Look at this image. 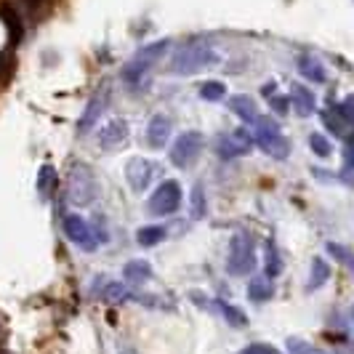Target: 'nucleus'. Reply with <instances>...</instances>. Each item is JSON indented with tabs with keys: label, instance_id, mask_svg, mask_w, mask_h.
I'll return each instance as SVG.
<instances>
[{
	"label": "nucleus",
	"instance_id": "obj_25",
	"mask_svg": "<svg viewBox=\"0 0 354 354\" xmlns=\"http://www.w3.org/2000/svg\"><path fill=\"white\" fill-rule=\"evenodd\" d=\"M53 187H56V171H53L51 165H43L40 174H37V192H40V197L48 200L53 192Z\"/></svg>",
	"mask_w": 354,
	"mask_h": 354
},
{
	"label": "nucleus",
	"instance_id": "obj_31",
	"mask_svg": "<svg viewBox=\"0 0 354 354\" xmlns=\"http://www.w3.org/2000/svg\"><path fill=\"white\" fill-rule=\"evenodd\" d=\"M309 147H312V152L317 158H330L333 155V144L325 139V133H312L309 136Z\"/></svg>",
	"mask_w": 354,
	"mask_h": 354
},
{
	"label": "nucleus",
	"instance_id": "obj_3",
	"mask_svg": "<svg viewBox=\"0 0 354 354\" xmlns=\"http://www.w3.org/2000/svg\"><path fill=\"white\" fill-rule=\"evenodd\" d=\"M256 264V243L248 232H237L230 240V256H227V272L232 277H245Z\"/></svg>",
	"mask_w": 354,
	"mask_h": 354
},
{
	"label": "nucleus",
	"instance_id": "obj_6",
	"mask_svg": "<svg viewBox=\"0 0 354 354\" xmlns=\"http://www.w3.org/2000/svg\"><path fill=\"white\" fill-rule=\"evenodd\" d=\"M203 133L200 131H184V133H178L176 142L171 144V149H168V158L171 162L176 165V168H189L197 158H200V152H203Z\"/></svg>",
	"mask_w": 354,
	"mask_h": 354
},
{
	"label": "nucleus",
	"instance_id": "obj_18",
	"mask_svg": "<svg viewBox=\"0 0 354 354\" xmlns=\"http://www.w3.org/2000/svg\"><path fill=\"white\" fill-rule=\"evenodd\" d=\"M125 301L139 304V306L152 309V312H176V304L162 299V296H155V293H128Z\"/></svg>",
	"mask_w": 354,
	"mask_h": 354
},
{
	"label": "nucleus",
	"instance_id": "obj_32",
	"mask_svg": "<svg viewBox=\"0 0 354 354\" xmlns=\"http://www.w3.org/2000/svg\"><path fill=\"white\" fill-rule=\"evenodd\" d=\"M328 253H330V256H336L341 264H346L354 272V253L352 250H346L344 245H338V243H328Z\"/></svg>",
	"mask_w": 354,
	"mask_h": 354
},
{
	"label": "nucleus",
	"instance_id": "obj_21",
	"mask_svg": "<svg viewBox=\"0 0 354 354\" xmlns=\"http://www.w3.org/2000/svg\"><path fill=\"white\" fill-rule=\"evenodd\" d=\"M264 253H266V266H264L266 280L280 277V274H283V256H280V250H277V243H274V240H266Z\"/></svg>",
	"mask_w": 354,
	"mask_h": 354
},
{
	"label": "nucleus",
	"instance_id": "obj_5",
	"mask_svg": "<svg viewBox=\"0 0 354 354\" xmlns=\"http://www.w3.org/2000/svg\"><path fill=\"white\" fill-rule=\"evenodd\" d=\"M181 200H184V192H181V184L168 178L162 181L158 189L152 192V197L147 200V211L152 216H174V213L181 208Z\"/></svg>",
	"mask_w": 354,
	"mask_h": 354
},
{
	"label": "nucleus",
	"instance_id": "obj_4",
	"mask_svg": "<svg viewBox=\"0 0 354 354\" xmlns=\"http://www.w3.org/2000/svg\"><path fill=\"white\" fill-rule=\"evenodd\" d=\"M62 227H64V234L70 237L72 243L80 250H86V253H93V250L99 248V243H102L96 227L91 224L88 218L77 216V213H67L64 221H62Z\"/></svg>",
	"mask_w": 354,
	"mask_h": 354
},
{
	"label": "nucleus",
	"instance_id": "obj_19",
	"mask_svg": "<svg viewBox=\"0 0 354 354\" xmlns=\"http://www.w3.org/2000/svg\"><path fill=\"white\" fill-rule=\"evenodd\" d=\"M104 106H106V93H96L88 102V106H86V112H83V118H80V123H77V131H80V133L91 131L93 123L99 120V115L104 112Z\"/></svg>",
	"mask_w": 354,
	"mask_h": 354
},
{
	"label": "nucleus",
	"instance_id": "obj_15",
	"mask_svg": "<svg viewBox=\"0 0 354 354\" xmlns=\"http://www.w3.org/2000/svg\"><path fill=\"white\" fill-rule=\"evenodd\" d=\"M155 272H152V264L144 261V259H133L123 266V280L128 285H144L147 280H152Z\"/></svg>",
	"mask_w": 354,
	"mask_h": 354
},
{
	"label": "nucleus",
	"instance_id": "obj_8",
	"mask_svg": "<svg viewBox=\"0 0 354 354\" xmlns=\"http://www.w3.org/2000/svg\"><path fill=\"white\" fill-rule=\"evenodd\" d=\"M99 195V184L88 165H75L70 174V200L75 205H91Z\"/></svg>",
	"mask_w": 354,
	"mask_h": 354
},
{
	"label": "nucleus",
	"instance_id": "obj_13",
	"mask_svg": "<svg viewBox=\"0 0 354 354\" xmlns=\"http://www.w3.org/2000/svg\"><path fill=\"white\" fill-rule=\"evenodd\" d=\"M0 17L8 27V46L17 48L24 37V24H21V14H19V6H11V3H3L0 6Z\"/></svg>",
	"mask_w": 354,
	"mask_h": 354
},
{
	"label": "nucleus",
	"instance_id": "obj_29",
	"mask_svg": "<svg viewBox=\"0 0 354 354\" xmlns=\"http://www.w3.org/2000/svg\"><path fill=\"white\" fill-rule=\"evenodd\" d=\"M200 96L205 102H221V99H227V86L221 80H208V83H203Z\"/></svg>",
	"mask_w": 354,
	"mask_h": 354
},
{
	"label": "nucleus",
	"instance_id": "obj_11",
	"mask_svg": "<svg viewBox=\"0 0 354 354\" xmlns=\"http://www.w3.org/2000/svg\"><path fill=\"white\" fill-rule=\"evenodd\" d=\"M171 131H174V123L168 115H152V120L147 123V144L152 149H165L168 147V139H171Z\"/></svg>",
	"mask_w": 354,
	"mask_h": 354
},
{
	"label": "nucleus",
	"instance_id": "obj_7",
	"mask_svg": "<svg viewBox=\"0 0 354 354\" xmlns=\"http://www.w3.org/2000/svg\"><path fill=\"white\" fill-rule=\"evenodd\" d=\"M165 48H168V40H158V43L144 46L142 51L136 53V56H133V59L125 64V70H123L125 83H128V86H136V83L144 77V72H147L152 64H155V62H158Z\"/></svg>",
	"mask_w": 354,
	"mask_h": 354
},
{
	"label": "nucleus",
	"instance_id": "obj_35",
	"mask_svg": "<svg viewBox=\"0 0 354 354\" xmlns=\"http://www.w3.org/2000/svg\"><path fill=\"white\" fill-rule=\"evenodd\" d=\"M261 93H264V99L269 102V99H272V96L277 93V83H272V80H269V83H264V88H261Z\"/></svg>",
	"mask_w": 354,
	"mask_h": 354
},
{
	"label": "nucleus",
	"instance_id": "obj_1",
	"mask_svg": "<svg viewBox=\"0 0 354 354\" xmlns=\"http://www.w3.org/2000/svg\"><path fill=\"white\" fill-rule=\"evenodd\" d=\"M250 136H253V144L261 152H266L269 158L288 160V155H290V142L285 139L283 128L272 118H259L256 123L250 125Z\"/></svg>",
	"mask_w": 354,
	"mask_h": 354
},
{
	"label": "nucleus",
	"instance_id": "obj_34",
	"mask_svg": "<svg viewBox=\"0 0 354 354\" xmlns=\"http://www.w3.org/2000/svg\"><path fill=\"white\" fill-rule=\"evenodd\" d=\"M243 354H277V349H272L269 344H250Z\"/></svg>",
	"mask_w": 354,
	"mask_h": 354
},
{
	"label": "nucleus",
	"instance_id": "obj_36",
	"mask_svg": "<svg viewBox=\"0 0 354 354\" xmlns=\"http://www.w3.org/2000/svg\"><path fill=\"white\" fill-rule=\"evenodd\" d=\"M120 354H133V352H131V349H123V352H120Z\"/></svg>",
	"mask_w": 354,
	"mask_h": 354
},
{
	"label": "nucleus",
	"instance_id": "obj_17",
	"mask_svg": "<svg viewBox=\"0 0 354 354\" xmlns=\"http://www.w3.org/2000/svg\"><path fill=\"white\" fill-rule=\"evenodd\" d=\"M290 106L301 115V118H306V115H312L315 109H317V102H315V93L306 88V86H293L290 88Z\"/></svg>",
	"mask_w": 354,
	"mask_h": 354
},
{
	"label": "nucleus",
	"instance_id": "obj_20",
	"mask_svg": "<svg viewBox=\"0 0 354 354\" xmlns=\"http://www.w3.org/2000/svg\"><path fill=\"white\" fill-rule=\"evenodd\" d=\"M299 70H301L304 77L312 80V83H325V80H328V72L322 67V62L315 59L312 53H301V56H299Z\"/></svg>",
	"mask_w": 354,
	"mask_h": 354
},
{
	"label": "nucleus",
	"instance_id": "obj_27",
	"mask_svg": "<svg viewBox=\"0 0 354 354\" xmlns=\"http://www.w3.org/2000/svg\"><path fill=\"white\" fill-rule=\"evenodd\" d=\"M205 211H208L205 189H203V184H195L192 197H189V216H192V218H205Z\"/></svg>",
	"mask_w": 354,
	"mask_h": 354
},
{
	"label": "nucleus",
	"instance_id": "obj_12",
	"mask_svg": "<svg viewBox=\"0 0 354 354\" xmlns=\"http://www.w3.org/2000/svg\"><path fill=\"white\" fill-rule=\"evenodd\" d=\"M128 120H123V118H115V120H109V123H104V128H102V133H99V147L102 149H118L120 144L128 142Z\"/></svg>",
	"mask_w": 354,
	"mask_h": 354
},
{
	"label": "nucleus",
	"instance_id": "obj_14",
	"mask_svg": "<svg viewBox=\"0 0 354 354\" xmlns=\"http://www.w3.org/2000/svg\"><path fill=\"white\" fill-rule=\"evenodd\" d=\"M230 109L243 120V123L253 125L261 115H259V106H256V102L250 99V96H245V93H237V96H232L230 99Z\"/></svg>",
	"mask_w": 354,
	"mask_h": 354
},
{
	"label": "nucleus",
	"instance_id": "obj_2",
	"mask_svg": "<svg viewBox=\"0 0 354 354\" xmlns=\"http://www.w3.org/2000/svg\"><path fill=\"white\" fill-rule=\"evenodd\" d=\"M218 62H221V56L211 46H189V48H181V51L174 53L171 72H176V75H195V72L208 70V67L218 64Z\"/></svg>",
	"mask_w": 354,
	"mask_h": 354
},
{
	"label": "nucleus",
	"instance_id": "obj_22",
	"mask_svg": "<svg viewBox=\"0 0 354 354\" xmlns=\"http://www.w3.org/2000/svg\"><path fill=\"white\" fill-rule=\"evenodd\" d=\"M165 237H168L165 227H158V224H147V227H142V230L136 232V243H139L142 248H155Z\"/></svg>",
	"mask_w": 354,
	"mask_h": 354
},
{
	"label": "nucleus",
	"instance_id": "obj_26",
	"mask_svg": "<svg viewBox=\"0 0 354 354\" xmlns=\"http://www.w3.org/2000/svg\"><path fill=\"white\" fill-rule=\"evenodd\" d=\"M274 296V288L269 285V280H253L248 285V299L253 304H264Z\"/></svg>",
	"mask_w": 354,
	"mask_h": 354
},
{
	"label": "nucleus",
	"instance_id": "obj_33",
	"mask_svg": "<svg viewBox=\"0 0 354 354\" xmlns=\"http://www.w3.org/2000/svg\"><path fill=\"white\" fill-rule=\"evenodd\" d=\"M269 106H272V112H277V115H288V112H290V99L283 96V93H274V96L269 99Z\"/></svg>",
	"mask_w": 354,
	"mask_h": 354
},
{
	"label": "nucleus",
	"instance_id": "obj_9",
	"mask_svg": "<svg viewBox=\"0 0 354 354\" xmlns=\"http://www.w3.org/2000/svg\"><path fill=\"white\" fill-rule=\"evenodd\" d=\"M152 178H155V165H152V160L147 158H131L125 162V181L131 184V189L133 192H147V187L152 184Z\"/></svg>",
	"mask_w": 354,
	"mask_h": 354
},
{
	"label": "nucleus",
	"instance_id": "obj_37",
	"mask_svg": "<svg viewBox=\"0 0 354 354\" xmlns=\"http://www.w3.org/2000/svg\"><path fill=\"white\" fill-rule=\"evenodd\" d=\"M352 317H354V312H352Z\"/></svg>",
	"mask_w": 354,
	"mask_h": 354
},
{
	"label": "nucleus",
	"instance_id": "obj_23",
	"mask_svg": "<svg viewBox=\"0 0 354 354\" xmlns=\"http://www.w3.org/2000/svg\"><path fill=\"white\" fill-rule=\"evenodd\" d=\"M330 280V264L325 259H315L312 261V269H309V280H306V288L309 290H317L322 285Z\"/></svg>",
	"mask_w": 354,
	"mask_h": 354
},
{
	"label": "nucleus",
	"instance_id": "obj_30",
	"mask_svg": "<svg viewBox=\"0 0 354 354\" xmlns=\"http://www.w3.org/2000/svg\"><path fill=\"white\" fill-rule=\"evenodd\" d=\"M285 346H288V352L290 354H328V352H322V349H317V346H312L309 341L296 338V336L288 338V341H285Z\"/></svg>",
	"mask_w": 354,
	"mask_h": 354
},
{
	"label": "nucleus",
	"instance_id": "obj_24",
	"mask_svg": "<svg viewBox=\"0 0 354 354\" xmlns=\"http://www.w3.org/2000/svg\"><path fill=\"white\" fill-rule=\"evenodd\" d=\"M319 120H322V125H325L330 133H336V136H346V120L338 115L336 106H333V109H322V112H319Z\"/></svg>",
	"mask_w": 354,
	"mask_h": 354
},
{
	"label": "nucleus",
	"instance_id": "obj_16",
	"mask_svg": "<svg viewBox=\"0 0 354 354\" xmlns=\"http://www.w3.org/2000/svg\"><path fill=\"white\" fill-rule=\"evenodd\" d=\"M213 312H218V315L224 317V322L232 325V328H237V330L248 328V317L243 315V309L230 301H224V299H213Z\"/></svg>",
	"mask_w": 354,
	"mask_h": 354
},
{
	"label": "nucleus",
	"instance_id": "obj_10",
	"mask_svg": "<svg viewBox=\"0 0 354 354\" xmlns=\"http://www.w3.org/2000/svg\"><path fill=\"white\" fill-rule=\"evenodd\" d=\"M250 147H253V136H250L248 128H237V131H232L227 136H221L218 139V155L224 160H232V158H243V155H248Z\"/></svg>",
	"mask_w": 354,
	"mask_h": 354
},
{
	"label": "nucleus",
	"instance_id": "obj_28",
	"mask_svg": "<svg viewBox=\"0 0 354 354\" xmlns=\"http://www.w3.org/2000/svg\"><path fill=\"white\" fill-rule=\"evenodd\" d=\"M96 296L102 299V301H125V296H128V290H125L123 283H104V288L102 290H96Z\"/></svg>",
	"mask_w": 354,
	"mask_h": 354
}]
</instances>
